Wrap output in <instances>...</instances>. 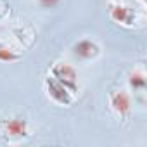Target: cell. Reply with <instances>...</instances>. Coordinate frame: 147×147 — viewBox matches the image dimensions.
Instances as JSON below:
<instances>
[{"mask_svg": "<svg viewBox=\"0 0 147 147\" xmlns=\"http://www.w3.org/2000/svg\"><path fill=\"white\" fill-rule=\"evenodd\" d=\"M43 88H45V94L47 97L55 102L57 106H62V107H69L75 100V94H73L67 87H64L61 82H57L54 76H47L43 80Z\"/></svg>", "mask_w": 147, "mask_h": 147, "instance_id": "cell-3", "label": "cell"}, {"mask_svg": "<svg viewBox=\"0 0 147 147\" xmlns=\"http://www.w3.org/2000/svg\"><path fill=\"white\" fill-rule=\"evenodd\" d=\"M50 76H54L57 82H61L64 87H67L73 94L78 92V71L67 62H55L50 67Z\"/></svg>", "mask_w": 147, "mask_h": 147, "instance_id": "cell-5", "label": "cell"}, {"mask_svg": "<svg viewBox=\"0 0 147 147\" xmlns=\"http://www.w3.org/2000/svg\"><path fill=\"white\" fill-rule=\"evenodd\" d=\"M38 4H40L43 9H54V7L59 4V0H38Z\"/></svg>", "mask_w": 147, "mask_h": 147, "instance_id": "cell-10", "label": "cell"}, {"mask_svg": "<svg viewBox=\"0 0 147 147\" xmlns=\"http://www.w3.org/2000/svg\"><path fill=\"white\" fill-rule=\"evenodd\" d=\"M73 55L80 61H92L100 55V47L90 38H82L73 45Z\"/></svg>", "mask_w": 147, "mask_h": 147, "instance_id": "cell-6", "label": "cell"}, {"mask_svg": "<svg viewBox=\"0 0 147 147\" xmlns=\"http://www.w3.org/2000/svg\"><path fill=\"white\" fill-rule=\"evenodd\" d=\"M11 14V4L7 0H0V19H5Z\"/></svg>", "mask_w": 147, "mask_h": 147, "instance_id": "cell-9", "label": "cell"}, {"mask_svg": "<svg viewBox=\"0 0 147 147\" xmlns=\"http://www.w3.org/2000/svg\"><path fill=\"white\" fill-rule=\"evenodd\" d=\"M31 135V128L28 119L19 118V116H12V118H5L0 121V137L5 142H19L24 140Z\"/></svg>", "mask_w": 147, "mask_h": 147, "instance_id": "cell-1", "label": "cell"}, {"mask_svg": "<svg viewBox=\"0 0 147 147\" xmlns=\"http://www.w3.org/2000/svg\"><path fill=\"white\" fill-rule=\"evenodd\" d=\"M107 16L113 23H116L123 28H133L137 23V11L126 0H109Z\"/></svg>", "mask_w": 147, "mask_h": 147, "instance_id": "cell-2", "label": "cell"}, {"mask_svg": "<svg viewBox=\"0 0 147 147\" xmlns=\"http://www.w3.org/2000/svg\"><path fill=\"white\" fill-rule=\"evenodd\" d=\"M128 87L133 94L144 95L147 88V80H145V73L142 67H135L133 71L128 73Z\"/></svg>", "mask_w": 147, "mask_h": 147, "instance_id": "cell-7", "label": "cell"}, {"mask_svg": "<svg viewBox=\"0 0 147 147\" xmlns=\"http://www.w3.org/2000/svg\"><path fill=\"white\" fill-rule=\"evenodd\" d=\"M23 59V54L16 49H12L9 43L0 42V62H18Z\"/></svg>", "mask_w": 147, "mask_h": 147, "instance_id": "cell-8", "label": "cell"}, {"mask_svg": "<svg viewBox=\"0 0 147 147\" xmlns=\"http://www.w3.org/2000/svg\"><path fill=\"white\" fill-rule=\"evenodd\" d=\"M107 102H109V107L111 111L119 116V118H128L131 114V109H133V100H131V95L125 90V88H114L109 92L107 95Z\"/></svg>", "mask_w": 147, "mask_h": 147, "instance_id": "cell-4", "label": "cell"}]
</instances>
